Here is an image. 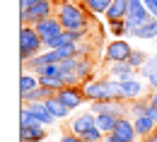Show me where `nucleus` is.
Segmentation results:
<instances>
[{"mask_svg": "<svg viewBox=\"0 0 157 142\" xmlns=\"http://www.w3.org/2000/svg\"><path fill=\"white\" fill-rule=\"evenodd\" d=\"M56 5H58V0H39V2L20 10V22L22 24H36L48 15H56Z\"/></svg>", "mask_w": 157, "mask_h": 142, "instance_id": "5", "label": "nucleus"}, {"mask_svg": "<svg viewBox=\"0 0 157 142\" xmlns=\"http://www.w3.org/2000/svg\"><path fill=\"white\" fill-rule=\"evenodd\" d=\"M106 29L114 39H131V24L126 20H111L106 22Z\"/></svg>", "mask_w": 157, "mask_h": 142, "instance_id": "21", "label": "nucleus"}, {"mask_svg": "<svg viewBox=\"0 0 157 142\" xmlns=\"http://www.w3.org/2000/svg\"><path fill=\"white\" fill-rule=\"evenodd\" d=\"M44 48L46 46H44V39L39 36L36 27L34 24H22V29H20V58H22V63L34 58V56H39Z\"/></svg>", "mask_w": 157, "mask_h": 142, "instance_id": "4", "label": "nucleus"}, {"mask_svg": "<svg viewBox=\"0 0 157 142\" xmlns=\"http://www.w3.org/2000/svg\"><path fill=\"white\" fill-rule=\"evenodd\" d=\"M34 2H39V0H20V10L29 7V5H34Z\"/></svg>", "mask_w": 157, "mask_h": 142, "instance_id": "30", "label": "nucleus"}, {"mask_svg": "<svg viewBox=\"0 0 157 142\" xmlns=\"http://www.w3.org/2000/svg\"><path fill=\"white\" fill-rule=\"evenodd\" d=\"M140 142H157V133H152V135H147V137H143Z\"/></svg>", "mask_w": 157, "mask_h": 142, "instance_id": "31", "label": "nucleus"}, {"mask_svg": "<svg viewBox=\"0 0 157 142\" xmlns=\"http://www.w3.org/2000/svg\"><path fill=\"white\" fill-rule=\"evenodd\" d=\"M147 116H150L152 121H157V106H155V104H150V108H147Z\"/></svg>", "mask_w": 157, "mask_h": 142, "instance_id": "28", "label": "nucleus"}, {"mask_svg": "<svg viewBox=\"0 0 157 142\" xmlns=\"http://www.w3.org/2000/svg\"><path fill=\"white\" fill-rule=\"evenodd\" d=\"M27 108H29V118L32 121L41 123V125H46V128H51L53 123H58V118L46 108V104L44 101H34V104H24Z\"/></svg>", "mask_w": 157, "mask_h": 142, "instance_id": "15", "label": "nucleus"}, {"mask_svg": "<svg viewBox=\"0 0 157 142\" xmlns=\"http://www.w3.org/2000/svg\"><path fill=\"white\" fill-rule=\"evenodd\" d=\"M56 92L53 89H48V87H44V84H39L36 89H32V92H27V94H20L22 104H34V101H46L48 96H53Z\"/></svg>", "mask_w": 157, "mask_h": 142, "instance_id": "20", "label": "nucleus"}, {"mask_svg": "<svg viewBox=\"0 0 157 142\" xmlns=\"http://www.w3.org/2000/svg\"><path fill=\"white\" fill-rule=\"evenodd\" d=\"M147 92H150V87L145 84L143 77L121 82V101H133V99H140V96H147Z\"/></svg>", "mask_w": 157, "mask_h": 142, "instance_id": "11", "label": "nucleus"}, {"mask_svg": "<svg viewBox=\"0 0 157 142\" xmlns=\"http://www.w3.org/2000/svg\"><path fill=\"white\" fill-rule=\"evenodd\" d=\"M131 39H140V41L157 39V17H152L150 22H145L143 27H136V29H131Z\"/></svg>", "mask_w": 157, "mask_h": 142, "instance_id": "17", "label": "nucleus"}, {"mask_svg": "<svg viewBox=\"0 0 157 142\" xmlns=\"http://www.w3.org/2000/svg\"><path fill=\"white\" fill-rule=\"evenodd\" d=\"M39 84H41V80H39L36 72H32V70H22V75H20V94H27V92L36 89Z\"/></svg>", "mask_w": 157, "mask_h": 142, "instance_id": "22", "label": "nucleus"}, {"mask_svg": "<svg viewBox=\"0 0 157 142\" xmlns=\"http://www.w3.org/2000/svg\"><path fill=\"white\" fill-rule=\"evenodd\" d=\"M128 5H131V0H111V5H109V10H106V22L111 20H126V15H128Z\"/></svg>", "mask_w": 157, "mask_h": 142, "instance_id": "18", "label": "nucleus"}, {"mask_svg": "<svg viewBox=\"0 0 157 142\" xmlns=\"http://www.w3.org/2000/svg\"><path fill=\"white\" fill-rule=\"evenodd\" d=\"M147 99H150V104L157 106V89H150V92H147Z\"/></svg>", "mask_w": 157, "mask_h": 142, "instance_id": "29", "label": "nucleus"}, {"mask_svg": "<svg viewBox=\"0 0 157 142\" xmlns=\"http://www.w3.org/2000/svg\"><path fill=\"white\" fill-rule=\"evenodd\" d=\"M104 140L106 142H140V135L136 133L133 121H131L128 116H123V118H118L116 128L104 135Z\"/></svg>", "mask_w": 157, "mask_h": 142, "instance_id": "6", "label": "nucleus"}, {"mask_svg": "<svg viewBox=\"0 0 157 142\" xmlns=\"http://www.w3.org/2000/svg\"><path fill=\"white\" fill-rule=\"evenodd\" d=\"M36 31H39V36L44 39V46L48 43V41L58 39L60 34L65 31V27H63V22L58 20V15H48V17H44V20H39L36 24Z\"/></svg>", "mask_w": 157, "mask_h": 142, "instance_id": "8", "label": "nucleus"}, {"mask_svg": "<svg viewBox=\"0 0 157 142\" xmlns=\"http://www.w3.org/2000/svg\"><path fill=\"white\" fill-rule=\"evenodd\" d=\"M152 20V12L147 10V5L143 2V0H131V5H128V15H126V22L131 24V29H136V27H143L145 22Z\"/></svg>", "mask_w": 157, "mask_h": 142, "instance_id": "12", "label": "nucleus"}, {"mask_svg": "<svg viewBox=\"0 0 157 142\" xmlns=\"http://www.w3.org/2000/svg\"><path fill=\"white\" fill-rule=\"evenodd\" d=\"M147 56H150V53H145V51H140V48H133V53L128 56V63L140 70V67L145 65V60H147Z\"/></svg>", "mask_w": 157, "mask_h": 142, "instance_id": "26", "label": "nucleus"}, {"mask_svg": "<svg viewBox=\"0 0 157 142\" xmlns=\"http://www.w3.org/2000/svg\"><path fill=\"white\" fill-rule=\"evenodd\" d=\"M90 111L94 113H114V116H126L128 113V101H121V99H106V101H92L90 104Z\"/></svg>", "mask_w": 157, "mask_h": 142, "instance_id": "13", "label": "nucleus"}, {"mask_svg": "<svg viewBox=\"0 0 157 142\" xmlns=\"http://www.w3.org/2000/svg\"><path fill=\"white\" fill-rule=\"evenodd\" d=\"M46 125H41L36 121L20 123V140L22 142H44L46 140Z\"/></svg>", "mask_w": 157, "mask_h": 142, "instance_id": "14", "label": "nucleus"}, {"mask_svg": "<svg viewBox=\"0 0 157 142\" xmlns=\"http://www.w3.org/2000/svg\"><path fill=\"white\" fill-rule=\"evenodd\" d=\"M58 142H85V140H82V137H78L75 133H70V130L65 128V133H63V135L58 137Z\"/></svg>", "mask_w": 157, "mask_h": 142, "instance_id": "27", "label": "nucleus"}, {"mask_svg": "<svg viewBox=\"0 0 157 142\" xmlns=\"http://www.w3.org/2000/svg\"><path fill=\"white\" fill-rule=\"evenodd\" d=\"M68 130L75 133L78 137H82L85 142H101L104 133L97 125V113L94 111H80L68 121Z\"/></svg>", "mask_w": 157, "mask_h": 142, "instance_id": "2", "label": "nucleus"}, {"mask_svg": "<svg viewBox=\"0 0 157 142\" xmlns=\"http://www.w3.org/2000/svg\"><path fill=\"white\" fill-rule=\"evenodd\" d=\"M56 15L63 22L65 29H87L92 27V15H87L82 2H73V0H58L56 5Z\"/></svg>", "mask_w": 157, "mask_h": 142, "instance_id": "1", "label": "nucleus"}, {"mask_svg": "<svg viewBox=\"0 0 157 142\" xmlns=\"http://www.w3.org/2000/svg\"><path fill=\"white\" fill-rule=\"evenodd\" d=\"M133 53V46L128 39H111L106 46H104V63H121L128 60V56Z\"/></svg>", "mask_w": 157, "mask_h": 142, "instance_id": "7", "label": "nucleus"}, {"mask_svg": "<svg viewBox=\"0 0 157 142\" xmlns=\"http://www.w3.org/2000/svg\"><path fill=\"white\" fill-rule=\"evenodd\" d=\"M133 125H136V133L140 135V140H143V137H147V135H152V133L157 130V121H152L147 113L133 118Z\"/></svg>", "mask_w": 157, "mask_h": 142, "instance_id": "19", "label": "nucleus"}, {"mask_svg": "<svg viewBox=\"0 0 157 142\" xmlns=\"http://www.w3.org/2000/svg\"><path fill=\"white\" fill-rule=\"evenodd\" d=\"M155 133H157V130H155Z\"/></svg>", "mask_w": 157, "mask_h": 142, "instance_id": "33", "label": "nucleus"}, {"mask_svg": "<svg viewBox=\"0 0 157 142\" xmlns=\"http://www.w3.org/2000/svg\"><path fill=\"white\" fill-rule=\"evenodd\" d=\"M101 142H106V140H101Z\"/></svg>", "mask_w": 157, "mask_h": 142, "instance_id": "32", "label": "nucleus"}, {"mask_svg": "<svg viewBox=\"0 0 157 142\" xmlns=\"http://www.w3.org/2000/svg\"><path fill=\"white\" fill-rule=\"evenodd\" d=\"M56 96H58L60 101L70 108V111H78L80 106H85V101H87L82 84H65L63 89H58V92H56Z\"/></svg>", "mask_w": 157, "mask_h": 142, "instance_id": "9", "label": "nucleus"}, {"mask_svg": "<svg viewBox=\"0 0 157 142\" xmlns=\"http://www.w3.org/2000/svg\"><path fill=\"white\" fill-rule=\"evenodd\" d=\"M123 118V116H121ZM116 123H118V116H114V113H97V125H99V130L106 135V133H111L114 128H116Z\"/></svg>", "mask_w": 157, "mask_h": 142, "instance_id": "25", "label": "nucleus"}, {"mask_svg": "<svg viewBox=\"0 0 157 142\" xmlns=\"http://www.w3.org/2000/svg\"><path fill=\"white\" fill-rule=\"evenodd\" d=\"M140 77L145 80V84L150 89H157V53H150L145 65L140 67Z\"/></svg>", "mask_w": 157, "mask_h": 142, "instance_id": "16", "label": "nucleus"}, {"mask_svg": "<svg viewBox=\"0 0 157 142\" xmlns=\"http://www.w3.org/2000/svg\"><path fill=\"white\" fill-rule=\"evenodd\" d=\"M104 75L116 82H126V80H133V77H140V70L133 67L128 60H121V63H106Z\"/></svg>", "mask_w": 157, "mask_h": 142, "instance_id": "10", "label": "nucleus"}, {"mask_svg": "<svg viewBox=\"0 0 157 142\" xmlns=\"http://www.w3.org/2000/svg\"><path fill=\"white\" fill-rule=\"evenodd\" d=\"M147 108H150V99H147V96H140V99L128 101V113H126V116L133 121V118H138V116H145Z\"/></svg>", "mask_w": 157, "mask_h": 142, "instance_id": "24", "label": "nucleus"}, {"mask_svg": "<svg viewBox=\"0 0 157 142\" xmlns=\"http://www.w3.org/2000/svg\"><path fill=\"white\" fill-rule=\"evenodd\" d=\"M82 89H85L87 104H92V101H106V99H121V82L111 80V77H106V75L85 82Z\"/></svg>", "mask_w": 157, "mask_h": 142, "instance_id": "3", "label": "nucleus"}, {"mask_svg": "<svg viewBox=\"0 0 157 142\" xmlns=\"http://www.w3.org/2000/svg\"><path fill=\"white\" fill-rule=\"evenodd\" d=\"M82 5H85V10L92 15V22L94 17L99 15H106V10H109V5H111V0H80Z\"/></svg>", "mask_w": 157, "mask_h": 142, "instance_id": "23", "label": "nucleus"}]
</instances>
